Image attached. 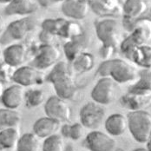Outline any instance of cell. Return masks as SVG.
<instances>
[{
	"label": "cell",
	"instance_id": "1",
	"mask_svg": "<svg viewBox=\"0 0 151 151\" xmlns=\"http://www.w3.org/2000/svg\"><path fill=\"white\" fill-rule=\"evenodd\" d=\"M45 81L53 85L56 95L64 100L73 99L77 95L78 90L70 63L59 61L46 76Z\"/></svg>",
	"mask_w": 151,
	"mask_h": 151
},
{
	"label": "cell",
	"instance_id": "2",
	"mask_svg": "<svg viewBox=\"0 0 151 151\" xmlns=\"http://www.w3.org/2000/svg\"><path fill=\"white\" fill-rule=\"evenodd\" d=\"M96 73L101 77H110L117 83L133 82L139 76L136 68L130 62L120 58L104 61Z\"/></svg>",
	"mask_w": 151,
	"mask_h": 151
},
{
	"label": "cell",
	"instance_id": "3",
	"mask_svg": "<svg viewBox=\"0 0 151 151\" xmlns=\"http://www.w3.org/2000/svg\"><path fill=\"white\" fill-rule=\"evenodd\" d=\"M151 43V19L143 17L138 18L135 22L129 35L120 44V50L127 58L129 53L136 46L147 45Z\"/></svg>",
	"mask_w": 151,
	"mask_h": 151
},
{
	"label": "cell",
	"instance_id": "4",
	"mask_svg": "<svg viewBox=\"0 0 151 151\" xmlns=\"http://www.w3.org/2000/svg\"><path fill=\"white\" fill-rule=\"evenodd\" d=\"M129 130L140 143H147L151 136V114L146 110L130 111L128 116Z\"/></svg>",
	"mask_w": 151,
	"mask_h": 151
},
{
	"label": "cell",
	"instance_id": "5",
	"mask_svg": "<svg viewBox=\"0 0 151 151\" xmlns=\"http://www.w3.org/2000/svg\"><path fill=\"white\" fill-rule=\"evenodd\" d=\"M96 34L102 45L115 46L120 45L121 31L118 22L112 17H104L95 23Z\"/></svg>",
	"mask_w": 151,
	"mask_h": 151
},
{
	"label": "cell",
	"instance_id": "6",
	"mask_svg": "<svg viewBox=\"0 0 151 151\" xmlns=\"http://www.w3.org/2000/svg\"><path fill=\"white\" fill-rule=\"evenodd\" d=\"M36 26L34 19L30 17H26L11 23L4 30L1 38L0 44L6 45L12 42L23 40L28 33Z\"/></svg>",
	"mask_w": 151,
	"mask_h": 151
},
{
	"label": "cell",
	"instance_id": "7",
	"mask_svg": "<svg viewBox=\"0 0 151 151\" xmlns=\"http://www.w3.org/2000/svg\"><path fill=\"white\" fill-rule=\"evenodd\" d=\"M80 122L84 128L91 130L99 129L105 117V109L103 106L96 102H89L83 106L79 113Z\"/></svg>",
	"mask_w": 151,
	"mask_h": 151
},
{
	"label": "cell",
	"instance_id": "8",
	"mask_svg": "<svg viewBox=\"0 0 151 151\" xmlns=\"http://www.w3.org/2000/svg\"><path fill=\"white\" fill-rule=\"evenodd\" d=\"M121 105L130 110H144L151 106V90L129 89L120 98Z\"/></svg>",
	"mask_w": 151,
	"mask_h": 151
},
{
	"label": "cell",
	"instance_id": "9",
	"mask_svg": "<svg viewBox=\"0 0 151 151\" xmlns=\"http://www.w3.org/2000/svg\"><path fill=\"white\" fill-rule=\"evenodd\" d=\"M61 58L60 50L54 45H42L39 46L30 65L41 70L53 67Z\"/></svg>",
	"mask_w": 151,
	"mask_h": 151
},
{
	"label": "cell",
	"instance_id": "10",
	"mask_svg": "<svg viewBox=\"0 0 151 151\" xmlns=\"http://www.w3.org/2000/svg\"><path fill=\"white\" fill-rule=\"evenodd\" d=\"M116 95V82L110 77H101L91 91V98L96 104L109 105Z\"/></svg>",
	"mask_w": 151,
	"mask_h": 151
},
{
	"label": "cell",
	"instance_id": "11",
	"mask_svg": "<svg viewBox=\"0 0 151 151\" xmlns=\"http://www.w3.org/2000/svg\"><path fill=\"white\" fill-rule=\"evenodd\" d=\"M83 145L91 151H117L116 141L110 135L101 131L93 130L83 141Z\"/></svg>",
	"mask_w": 151,
	"mask_h": 151
},
{
	"label": "cell",
	"instance_id": "12",
	"mask_svg": "<svg viewBox=\"0 0 151 151\" xmlns=\"http://www.w3.org/2000/svg\"><path fill=\"white\" fill-rule=\"evenodd\" d=\"M46 116L51 117L57 121L68 122L71 118V109L64 99L58 96H51L45 104Z\"/></svg>",
	"mask_w": 151,
	"mask_h": 151
},
{
	"label": "cell",
	"instance_id": "13",
	"mask_svg": "<svg viewBox=\"0 0 151 151\" xmlns=\"http://www.w3.org/2000/svg\"><path fill=\"white\" fill-rule=\"evenodd\" d=\"M12 81L23 87H29L35 84H43L45 77L39 72V70L31 65L20 66L14 70Z\"/></svg>",
	"mask_w": 151,
	"mask_h": 151
},
{
	"label": "cell",
	"instance_id": "14",
	"mask_svg": "<svg viewBox=\"0 0 151 151\" xmlns=\"http://www.w3.org/2000/svg\"><path fill=\"white\" fill-rule=\"evenodd\" d=\"M91 10L100 17H116L122 15L121 0H90Z\"/></svg>",
	"mask_w": 151,
	"mask_h": 151
},
{
	"label": "cell",
	"instance_id": "15",
	"mask_svg": "<svg viewBox=\"0 0 151 151\" xmlns=\"http://www.w3.org/2000/svg\"><path fill=\"white\" fill-rule=\"evenodd\" d=\"M91 11L90 0H66L62 3L61 12L73 20H82L89 15Z\"/></svg>",
	"mask_w": 151,
	"mask_h": 151
},
{
	"label": "cell",
	"instance_id": "16",
	"mask_svg": "<svg viewBox=\"0 0 151 151\" xmlns=\"http://www.w3.org/2000/svg\"><path fill=\"white\" fill-rule=\"evenodd\" d=\"M25 91L19 84H13L4 91L1 102L3 105L10 109H17L24 103Z\"/></svg>",
	"mask_w": 151,
	"mask_h": 151
},
{
	"label": "cell",
	"instance_id": "17",
	"mask_svg": "<svg viewBox=\"0 0 151 151\" xmlns=\"http://www.w3.org/2000/svg\"><path fill=\"white\" fill-rule=\"evenodd\" d=\"M4 62L12 68L20 67L27 58V50L21 44H13L4 50Z\"/></svg>",
	"mask_w": 151,
	"mask_h": 151
},
{
	"label": "cell",
	"instance_id": "18",
	"mask_svg": "<svg viewBox=\"0 0 151 151\" xmlns=\"http://www.w3.org/2000/svg\"><path fill=\"white\" fill-rule=\"evenodd\" d=\"M33 133L39 138H47L56 135L61 129V122L51 117H41L33 124Z\"/></svg>",
	"mask_w": 151,
	"mask_h": 151
},
{
	"label": "cell",
	"instance_id": "19",
	"mask_svg": "<svg viewBox=\"0 0 151 151\" xmlns=\"http://www.w3.org/2000/svg\"><path fill=\"white\" fill-rule=\"evenodd\" d=\"M37 10V4L34 0H12L4 8L6 16H29Z\"/></svg>",
	"mask_w": 151,
	"mask_h": 151
},
{
	"label": "cell",
	"instance_id": "20",
	"mask_svg": "<svg viewBox=\"0 0 151 151\" xmlns=\"http://www.w3.org/2000/svg\"><path fill=\"white\" fill-rule=\"evenodd\" d=\"M106 131L111 136H122L129 129L128 117L120 113L109 116L104 122Z\"/></svg>",
	"mask_w": 151,
	"mask_h": 151
},
{
	"label": "cell",
	"instance_id": "21",
	"mask_svg": "<svg viewBox=\"0 0 151 151\" xmlns=\"http://www.w3.org/2000/svg\"><path fill=\"white\" fill-rule=\"evenodd\" d=\"M127 59L143 69H151V46H136Z\"/></svg>",
	"mask_w": 151,
	"mask_h": 151
},
{
	"label": "cell",
	"instance_id": "22",
	"mask_svg": "<svg viewBox=\"0 0 151 151\" xmlns=\"http://www.w3.org/2000/svg\"><path fill=\"white\" fill-rule=\"evenodd\" d=\"M148 9L145 0H125L122 4V16L125 18L137 20Z\"/></svg>",
	"mask_w": 151,
	"mask_h": 151
},
{
	"label": "cell",
	"instance_id": "23",
	"mask_svg": "<svg viewBox=\"0 0 151 151\" xmlns=\"http://www.w3.org/2000/svg\"><path fill=\"white\" fill-rule=\"evenodd\" d=\"M85 47H86V44L83 36L81 37L71 39L66 42L63 45V50L67 60L69 61L70 63H71L78 55H80L82 52L84 51Z\"/></svg>",
	"mask_w": 151,
	"mask_h": 151
},
{
	"label": "cell",
	"instance_id": "24",
	"mask_svg": "<svg viewBox=\"0 0 151 151\" xmlns=\"http://www.w3.org/2000/svg\"><path fill=\"white\" fill-rule=\"evenodd\" d=\"M70 64L72 70H74L76 73H86L94 68L95 58L90 52L83 51L80 55H78Z\"/></svg>",
	"mask_w": 151,
	"mask_h": 151
},
{
	"label": "cell",
	"instance_id": "25",
	"mask_svg": "<svg viewBox=\"0 0 151 151\" xmlns=\"http://www.w3.org/2000/svg\"><path fill=\"white\" fill-rule=\"evenodd\" d=\"M21 122V116L16 109H10L7 108L0 109V130L17 128Z\"/></svg>",
	"mask_w": 151,
	"mask_h": 151
},
{
	"label": "cell",
	"instance_id": "26",
	"mask_svg": "<svg viewBox=\"0 0 151 151\" xmlns=\"http://www.w3.org/2000/svg\"><path fill=\"white\" fill-rule=\"evenodd\" d=\"M19 138L20 133L17 128H9L0 130V151L17 147Z\"/></svg>",
	"mask_w": 151,
	"mask_h": 151
},
{
	"label": "cell",
	"instance_id": "27",
	"mask_svg": "<svg viewBox=\"0 0 151 151\" xmlns=\"http://www.w3.org/2000/svg\"><path fill=\"white\" fill-rule=\"evenodd\" d=\"M84 30L83 27L74 20H66L62 26L59 37L71 40L83 36Z\"/></svg>",
	"mask_w": 151,
	"mask_h": 151
},
{
	"label": "cell",
	"instance_id": "28",
	"mask_svg": "<svg viewBox=\"0 0 151 151\" xmlns=\"http://www.w3.org/2000/svg\"><path fill=\"white\" fill-rule=\"evenodd\" d=\"M16 148L17 151H39V137H37L34 133L24 134L20 136Z\"/></svg>",
	"mask_w": 151,
	"mask_h": 151
},
{
	"label": "cell",
	"instance_id": "29",
	"mask_svg": "<svg viewBox=\"0 0 151 151\" xmlns=\"http://www.w3.org/2000/svg\"><path fill=\"white\" fill-rule=\"evenodd\" d=\"M84 133V127L81 122H76L73 124L65 123L61 127V135L64 138H68L73 141L80 140Z\"/></svg>",
	"mask_w": 151,
	"mask_h": 151
},
{
	"label": "cell",
	"instance_id": "30",
	"mask_svg": "<svg viewBox=\"0 0 151 151\" xmlns=\"http://www.w3.org/2000/svg\"><path fill=\"white\" fill-rule=\"evenodd\" d=\"M45 101V94L39 89H30L25 91L24 103L28 108H37Z\"/></svg>",
	"mask_w": 151,
	"mask_h": 151
},
{
	"label": "cell",
	"instance_id": "31",
	"mask_svg": "<svg viewBox=\"0 0 151 151\" xmlns=\"http://www.w3.org/2000/svg\"><path fill=\"white\" fill-rule=\"evenodd\" d=\"M66 146L64 137L62 135H53L45 139L43 151H65Z\"/></svg>",
	"mask_w": 151,
	"mask_h": 151
},
{
	"label": "cell",
	"instance_id": "32",
	"mask_svg": "<svg viewBox=\"0 0 151 151\" xmlns=\"http://www.w3.org/2000/svg\"><path fill=\"white\" fill-rule=\"evenodd\" d=\"M65 21L64 18H47L42 23V30L58 37Z\"/></svg>",
	"mask_w": 151,
	"mask_h": 151
},
{
	"label": "cell",
	"instance_id": "33",
	"mask_svg": "<svg viewBox=\"0 0 151 151\" xmlns=\"http://www.w3.org/2000/svg\"><path fill=\"white\" fill-rule=\"evenodd\" d=\"M129 89H138V90H151V70L150 69H145L140 75L139 79L136 83L131 85Z\"/></svg>",
	"mask_w": 151,
	"mask_h": 151
},
{
	"label": "cell",
	"instance_id": "34",
	"mask_svg": "<svg viewBox=\"0 0 151 151\" xmlns=\"http://www.w3.org/2000/svg\"><path fill=\"white\" fill-rule=\"evenodd\" d=\"M116 50V47L112 45H102V47L99 50L100 57L104 59V61L112 59L111 58L115 54Z\"/></svg>",
	"mask_w": 151,
	"mask_h": 151
},
{
	"label": "cell",
	"instance_id": "35",
	"mask_svg": "<svg viewBox=\"0 0 151 151\" xmlns=\"http://www.w3.org/2000/svg\"><path fill=\"white\" fill-rule=\"evenodd\" d=\"M55 37H56V36H54L44 30H42V31L39 34V39L43 43V45H53Z\"/></svg>",
	"mask_w": 151,
	"mask_h": 151
},
{
	"label": "cell",
	"instance_id": "36",
	"mask_svg": "<svg viewBox=\"0 0 151 151\" xmlns=\"http://www.w3.org/2000/svg\"><path fill=\"white\" fill-rule=\"evenodd\" d=\"M5 82L3 81L2 79H0V99L2 97V95L4 93V91H5Z\"/></svg>",
	"mask_w": 151,
	"mask_h": 151
},
{
	"label": "cell",
	"instance_id": "37",
	"mask_svg": "<svg viewBox=\"0 0 151 151\" xmlns=\"http://www.w3.org/2000/svg\"><path fill=\"white\" fill-rule=\"evenodd\" d=\"M5 30V24L4 21V18L0 16V34L3 33Z\"/></svg>",
	"mask_w": 151,
	"mask_h": 151
},
{
	"label": "cell",
	"instance_id": "38",
	"mask_svg": "<svg viewBox=\"0 0 151 151\" xmlns=\"http://www.w3.org/2000/svg\"><path fill=\"white\" fill-rule=\"evenodd\" d=\"M4 50H2L1 46H0V64L4 62Z\"/></svg>",
	"mask_w": 151,
	"mask_h": 151
},
{
	"label": "cell",
	"instance_id": "39",
	"mask_svg": "<svg viewBox=\"0 0 151 151\" xmlns=\"http://www.w3.org/2000/svg\"><path fill=\"white\" fill-rule=\"evenodd\" d=\"M147 149H148L149 151H151V136L150 138V140L147 142Z\"/></svg>",
	"mask_w": 151,
	"mask_h": 151
},
{
	"label": "cell",
	"instance_id": "40",
	"mask_svg": "<svg viewBox=\"0 0 151 151\" xmlns=\"http://www.w3.org/2000/svg\"><path fill=\"white\" fill-rule=\"evenodd\" d=\"M12 1V0H0V4H8Z\"/></svg>",
	"mask_w": 151,
	"mask_h": 151
},
{
	"label": "cell",
	"instance_id": "41",
	"mask_svg": "<svg viewBox=\"0 0 151 151\" xmlns=\"http://www.w3.org/2000/svg\"><path fill=\"white\" fill-rule=\"evenodd\" d=\"M65 151H76V150L73 147H71V146H69V147H67V148H66V150Z\"/></svg>",
	"mask_w": 151,
	"mask_h": 151
},
{
	"label": "cell",
	"instance_id": "42",
	"mask_svg": "<svg viewBox=\"0 0 151 151\" xmlns=\"http://www.w3.org/2000/svg\"><path fill=\"white\" fill-rule=\"evenodd\" d=\"M133 151H149L148 149H143V148H139V149H136Z\"/></svg>",
	"mask_w": 151,
	"mask_h": 151
},
{
	"label": "cell",
	"instance_id": "43",
	"mask_svg": "<svg viewBox=\"0 0 151 151\" xmlns=\"http://www.w3.org/2000/svg\"><path fill=\"white\" fill-rule=\"evenodd\" d=\"M50 1H51V2H54V3H63V2H64V1H66V0H50Z\"/></svg>",
	"mask_w": 151,
	"mask_h": 151
},
{
	"label": "cell",
	"instance_id": "44",
	"mask_svg": "<svg viewBox=\"0 0 151 151\" xmlns=\"http://www.w3.org/2000/svg\"><path fill=\"white\" fill-rule=\"evenodd\" d=\"M121 1H122V0H121Z\"/></svg>",
	"mask_w": 151,
	"mask_h": 151
}]
</instances>
